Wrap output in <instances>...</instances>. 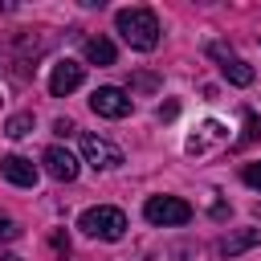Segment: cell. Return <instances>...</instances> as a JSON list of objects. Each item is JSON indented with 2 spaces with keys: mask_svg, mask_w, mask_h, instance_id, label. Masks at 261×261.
I'll list each match as a JSON object with an SVG mask.
<instances>
[{
  "mask_svg": "<svg viewBox=\"0 0 261 261\" xmlns=\"http://www.w3.org/2000/svg\"><path fill=\"white\" fill-rule=\"evenodd\" d=\"M16 237H20V224L8 212H0V241H16Z\"/></svg>",
  "mask_w": 261,
  "mask_h": 261,
  "instance_id": "cell-13",
  "label": "cell"
},
{
  "mask_svg": "<svg viewBox=\"0 0 261 261\" xmlns=\"http://www.w3.org/2000/svg\"><path fill=\"white\" fill-rule=\"evenodd\" d=\"M0 175H4L8 184H16V188H33V184H37V167H33V159H24V155H4V159H0Z\"/></svg>",
  "mask_w": 261,
  "mask_h": 261,
  "instance_id": "cell-9",
  "label": "cell"
},
{
  "mask_svg": "<svg viewBox=\"0 0 261 261\" xmlns=\"http://www.w3.org/2000/svg\"><path fill=\"white\" fill-rule=\"evenodd\" d=\"M114 29L122 33V41H126L130 49L151 53V49L159 45V20H155L151 8H118V12H114Z\"/></svg>",
  "mask_w": 261,
  "mask_h": 261,
  "instance_id": "cell-1",
  "label": "cell"
},
{
  "mask_svg": "<svg viewBox=\"0 0 261 261\" xmlns=\"http://www.w3.org/2000/svg\"><path fill=\"white\" fill-rule=\"evenodd\" d=\"M41 163H45V171H49L53 179H61V184H73V179H77V159H73L65 147H45Z\"/></svg>",
  "mask_w": 261,
  "mask_h": 261,
  "instance_id": "cell-7",
  "label": "cell"
},
{
  "mask_svg": "<svg viewBox=\"0 0 261 261\" xmlns=\"http://www.w3.org/2000/svg\"><path fill=\"white\" fill-rule=\"evenodd\" d=\"M29 130H33V114H12V118L4 122V135H8V139H24Z\"/></svg>",
  "mask_w": 261,
  "mask_h": 261,
  "instance_id": "cell-12",
  "label": "cell"
},
{
  "mask_svg": "<svg viewBox=\"0 0 261 261\" xmlns=\"http://www.w3.org/2000/svg\"><path fill=\"white\" fill-rule=\"evenodd\" d=\"M82 159H86L94 171H110V167L122 163V151H118L110 139H102V135H82Z\"/></svg>",
  "mask_w": 261,
  "mask_h": 261,
  "instance_id": "cell-5",
  "label": "cell"
},
{
  "mask_svg": "<svg viewBox=\"0 0 261 261\" xmlns=\"http://www.w3.org/2000/svg\"><path fill=\"white\" fill-rule=\"evenodd\" d=\"M53 130H57V135H73V130H77V126H73V122H69V118H57V122H53Z\"/></svg>",
  "mask_w": 261,
  "mask_h": 261,
  "instance_id": "cell-15",
  "label": "cell"
},
{
  "mask_svg": "<svg viewBox=\"0 0 261 261\" xmlns=\"http://www.w3.org/2000/svg\"><path fill=\"white\" fill-rule=\"evenodd\" d=\"M253 245H261V228H241V232H232V237L220 241V253L224 257H237V253H245Z\"/></svg>",
  "mask_w": 261,
  "mask_h": 261,
  "instance_id": "cell-10",
  "label": "cell"
},
{
  "mask_svg": "<svg viewBox=\"0 0 261 261\" xmlns=\"http://www.w3.org/2000/svg\"><path fill=\"white\" fill-rule=\"evenodd\" d=\"M143 216L159 228H171V224H188L192 220V204L179 200V196H151L143 204Z\"/></svg>",
  "mask_w": 261,
  "mask_h": 261,
  "instance_id": "cell-3",
  "label": "cell"
},
{
  "mask_svg": "<svg viewBox=\"0 0 261 261\" xmlns=\"http://www.w3.org/2000/svg\"><path fill=\"white\" fill-rule=\"evenodd\" d=\"M77 228H82L86 237H94V241H118V237L126 232V216H122V208L98 204V208H86V212H82Z\"/></svg>",
  "mask_w": 261,
  "mask_h": 261,
  "instance_id": "cell-2",
  "label": "cell"
},
{
  "mask_svg": "<svg viewBox=\"0 0 261 261\" xmlns=\"http://www.w3.org/2000/svg\"><path fill=\"white\" fill-rule=\"evenodd\" d=\"M82 53H86V61H94V65H114V45H110L106 37H86V41H82Z\"/></svg>",
  "mask_w": 261,
  "mask_h": 261,
  "instance_id": "cell-11",
  "label": "cell"
},
{
  "mask_svg": "<svg viewBox=\"0 0 261 261\" xmlns=\"http://www.w3.org/2000/svg\"><path fill=\"white\" fill-rule=\"evenodd\" d=\"M53 249H57V253H69V237H65V232H53Z\"/></svg>",
  "mask_w": 261,
  "mask_h": 261,
  "instance_id": "cell-16",
  "label": "cell"
},
{
  "mask_svg": "<svg viewBox=\"0 0 261 261\" xmlns=\"http://www.w3.org/2000/svg\"><path fill=\"white\" fill-rule=\"evenodd\" d=\"M212 57L220 61V69H224V77H228L232 86H249V82H253V65L241 61L237 53H228L224 45H212Z\"/></svg>",
  "mask_w": 261,
  "mask_h": 261,
  "instance_id": "cell-8",
  "label": "cell"
},
{
  "mask_svg": "<svg viewBox=\"0 0 261 261\" xmlns=\"http://www.w3.org/2000/svg\"><path fill=\"white\" fill-rule=\"evenodd\" d=\"M82 77H86V65L65 57V61H57L53 73H49V94H53V98H65V94H73V90L82 86Z\"/></svg>",
  "mask_w": 261,
  "mask_h": 261,
  "instance_id": "cell-6",
  "label": "cell"
},
{
  "mask_svg": "<svg viewBox=\"0 0 261 261\" xmlns=\"http://www.w3.org/2000/svg\"><path fill=\"white\" fill-rule=\"evenodd\" d=\"M241 175H245V184H249V188H261V159H257V163H245V171H241Z\"/></svg>",
  "mask_w": 261,
  "mask_h": 261,
  "instance_id": "cell-14",
  "label": "cell"
},
{
  "mask_svg": "<svg viewBox=\"0 0 261 261\" xmlns=\"http://www.w3.org/2000/svg\"><path fill=\"white\" fill-rule=\"evenodd\" d=\"M90 110L102 114V118H126V114L135 110V102H130V94L118 90V86H98V90L90 94Z\"/></svg>",
  "mask_w": 261,
  "mask_h": 261,
  "instance_id": "cell-4",
  "label": "cell"
},
{
  "mask_svg": "<svg viewBox=\"0 0 261 261\" xmlns=\"http://www.w3.org/2000/svg\"><path fill=\"white\" fill-rule=\"evenodd\" d=\"M0 261H24V257H16V253H4V249H0Z\"/></svg>",
  "mask_w": 261,
  "mask_h": 261,
  "instance_id": "cell-17",
  "label": "cell"
}]
</instances>
